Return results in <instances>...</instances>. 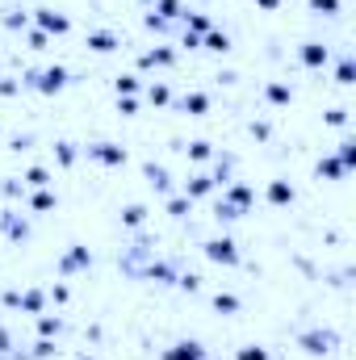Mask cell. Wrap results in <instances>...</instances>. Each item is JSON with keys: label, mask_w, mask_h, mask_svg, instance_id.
<instances>
[{"label": "cell", "mask_w": 356, "mask_h": 360, "mask_svg": "<svg viewBox=\"0 0 356 360\" xmlns=\"http://www.w3.org/2000/svg\"><path fill=\"white\" fill-rule=\"evenodd\" d=\"M252 201H256L252 184H243V180H231V184H222V201H218L214 218H218V222H235V218H243V214L252 210Z\"/></svg>", "instance_id": "obj_1"}, {"label": "cell", "mask_w": 356, "mask_h": 360, "mask_svg": "<svg viewBox=\"0 0 356 360\" xmlns=\"http://www.w3.org/2000/svg\"><path fill=\"white\" fill-rule=\"evenodd\" d=\"M68 80H72V72H68V68H42V72H30L21 84L51 96V92H63V89H68Z\"/></svg>", "instance_id": "obj_2"}, {"label": "cell", "mask_w": 356, "mask_h": 360, "mask_svg": "<svg viewBox=\"0 0 356 360\" xmlns=\"http://www.w3.org/2000/svg\"><path fill=\"white\" fill-rule=\"evenodd\" d=\"M201 252H205V260H214V264H222V269H235L243 256H239V243L231 239V235H218V239H205L201 243Z\"/></svg>", "instance_id": "obj_3"}, {"label": "cell", "mask_w": 356, "mask_h": 360, "mask_svg": "<svg viewBox=\"0 0 356 360\" xmlns=\"http://www.w3.org/2000/svg\"><path fill=\"white\" fill-rule=\"evenodd\" d=\"M298 348H302V352H310V356H327V352H336V348H340V335H336V331L314 327V331H302V335H298Z\"/></svg>", "instance_id": "obj_4"}, {"label": "cell", "mask_w": 356, "mask_h": 360, "mask_svg": "<svg viewBox=\"0 0 356 360\" xmlns=\"http://www.w3.org/2000/svg\"><path fill=\"white\" fill-rule=\"evenodd\" d=\"M4 306H13V310H25V314H46V293L42 289H8L4 293Z\"/></svg>", "instance_id": "obj_5"}, {"label": "cell", "mask_w": 356, "mask_h": 360, "mask_svg": "<svg viewBox=\"0 0 356 360\" xmlns=\"http://www.w3.org/2000/svg\"><path fill=\"white\" fill-rule=\"evenodd\" d=\"M84 155H89L92 164H101V168H122V164L130 160L126 147H117V143H89Z\"/></svg>", "instance_id": "obj_6"}, {"label": "cell", "mask_w": 356, "mask_h": 360, "mask_svg": "<svg viewBox=\"0 0 356 360\" xmlns=\"http://www.w3.org/2000/svg\"><path fill=\"white\" fill-rule=\"evenodd\" d=\"M34 21H38V30L51 38H63V34H72V17L68 13H55V8H34Z\"/></svg>", "instance_id": "obj_7"}, {"label": "cell", "mask_w": 356, "mask_h": 360, "mask_svg": "<svg viewBox=\"0 0 356 360\" xmlns=\"http://www.w3.org/2000/svg\"><path fill=\"white\" fill-rule=\"evenodd\" d=\"M84 269H92V252L84 243H72V252L59 260V272L63 276H76V272H84Z\"/></svg>", "instance_id": "obj_8"}, {"label": "cell", "mask_w": 356, "mask_h": 360, "mask_svg": "<svg viewBox=\"0 0 356 360\" xmlns=\"http://www.w3.org/2000/svg\"><path fill=\"white\" fill-rule=\"evenodd\" d=\"M214 188H218V180L210 176V172H193V176L180 184V193H184L189 201H201V197H210Z\"/></svg>", "instance_id": "obj_9"}, {"label": "cell", "mask_w": 356, "mask_h": 360, "mask_svg": "<svg viewBox=\"0 0 356 360\" xmlns=\"http://www.w3.org/2000/svg\"><path fill=\"white\" fill-rule=\"evenodd\" d=\"M298 59H302V68H310V72H319V68H327V63H331V51H327L323 42H302V51H298Z\"/></svg>", "instance_id": "obj_10"}, {"label": "cell", "mask_w": 356, "mask_h": 360, "mask_svg": "<svg viewBox=\"0 0 356 360\" xmlns=\"http://www.w3.org/2000/svg\"><path fill=\"white\" fill-rule=\"evenodd\" d=\"M177 63V51L172 46H151L139 55V68H172Z\"/></svg>", "instance_id": "obj_11"}, {"label": "cell", "mask_w": 356, "mask_h": 360, "mask_svg": "<svg viewBox=\"0 0 356 360\" xmlns=\"http://www.w3.org/2000/svg\"><path fill=\"white\" fill-rule=\"evenodd\" d=\"M201 356H205L201 340H180L172 348H164V360H201Z\"/></svg>", "instance_id": "obj_12"}, {"label": "cell", "mask_w": 356, "mask_h": 360, "mask_svg": "<svg viewBox=\"0 0 356 360\" xmlns=\"http://www.w3.org/2000/svg\"><path fill=\"white\" fill-rule=\"evenodd\" d=\"M117 46H122V38L113 30H92L89 34V51H96V55H113Z\"/></svg>", "instance_id": "obj_13"}, {"label": "cell", "mask_w": 356, "mask_h": 360, "mask_svg": "<svg viewBox=\"0 0 356 360\" xmlns=\"http://www.w3.org/2000/svg\"><path fill=\"white\" fill-rule=\"evenodd\" d=\"M177 109H184L189 117H205V113H210V96H205V92H184L177 101Z\"/></svg>", "instance_id": "obj_14"}, {"label": "cell", "mask_w": 356, "mask_h": 360, "mask_svg": "<svg viewBox=\"0 0 356 360\" xmlns=\"http://www.w3.org/2000/svg\"><path fill=\"white\" fill-rule=\"evenodd\" d=\"M0 226H4V235H8V239H17V243H25V239H30V222H25V218H13V210H4V214H0Z\"/></svg>", "instance_id": "obj_15"}, {"label": "cell", "mask_w": 356, "mask_h": 360, "mask_svg": "<svg viewBox=\"0 0 356 360\" xmlns=\"http://www.w3.org/2000/svg\"><path fill=\"white\" fill-rule=\"evenodd\" d=\"M265 197H268V205H293V201H298V193H293L289 180H272Z\"/></svg>", "instance_id": "obj_16"}, {"label": "cell", "mask_w": 356, "mask_h": 360, "mask_svg": "<svg viewBox=\"0 0 356 360\" xmlns=\"http://www.w3.org/2000/svg\"><path fill=\"white\" fill-rule=\"evenodd\" d=\"M55 205H59V197H55L51 188H30V210H34V214H51Z\"/></svg>", "instance_id": "obj_17"}, {"label": "cell", "mask_w": 356, "mask_h": 360, "mask_svg": "<svg viewBox=\"0 0 356 360\" xmlns=\"http://www.w3.org/2000/svg\"><path fill=\"white\" fill-rule=\"evenodd\" d=\"M143 172H147V180H151V188L155 193H172V176H168V168H160V164H143Z\"/></svg>", "instance_id": "obj_18"}, {"label": "cell", "mask_w": 356, "mask_h": 360, "mask_svg": "<svg viewBox=\"0 0 356 360\" xmlns=\"http://www.w3.org/2000/svg\"><path fill=\"white\" fill-rule=\"evenodd\" d=\"M201 46H205V51H214V55H227V51H231V34L210 30V34H201Z\"/></svg>", "instance_id": "obj_19"}, {"label": "cell", "mask_w": 356, "mask_h": 360, "mask_svg": "<svg viewBox=\"0 0 356 360\" xmlns=\"http://www.w3.org/2000/svg\"><path fill=\"white\" fill-rule=\"evenodd\" d=\"M151 13H155L160 21H177V17H184V4H180V0H155Z\"/></svg>", "instance_id": "obj_20"}, {"label": "cell", "mask_w": 356, "mask_h": 360, "mask_svg": "<svg viewBox=\"0 0 356 360\" xmlns=\"http://www.w3.org/2000/svg\"><path fill=\"white\" fill-rule=\"evenodd\" d=\"M314 172H319V176H327V180H344V176H348V168H344V164H340L336 155L319 160V168H314Z\"/></svg>", "instance_id": "obj_21"}, {"label": "cell", "mask_w": 356, "mask_h": 360, "mask_svg": "<svg viewBox=\"0 0 356 360\" xmlns=\"http://www.w3.org/2000/svg\"><path fill=\"white\" fill-rule=\"evenodd\" d=\"M21 184H25V188H51V172L34 164V168H25V176H21Z\"/></svg>", "instance_id": "obj_22"}, {"label": "cell", "mask_w": 356, "mask_h": 360, "mask_svg": "<svg viewBox=\"0 0 356 360\" xmlns=\"http://www.w3.org/2000/svg\"><path fill=\"white\" fill-rule=\"evenodd\" d=\"M265 96H268V105H289V101H293V89L281 84V80H272V84L265 89Z\"/></svg>", "instance_id": "obj_23"}, {"label": "cell", "mask_w": 356, "mask_h": 360, "mask_svg": "<svg viewBox=\"0 0 356 360\" xmlns=\"http://www.w3.org/2000/svg\"><path fill=\"white\" fill-rule=\"evenodd\" d=\"M59 331H63V319L38 314V335H42V340H59Z\"/></svg>", "instance_id": "obj_24"}, {"label": "cell", "mask_w": 356, "mask_h": 360, "mask_svg": "<svg viewBox=\"0 0 356 360\" xmlns=\"http://www.w3.org/2000/svg\"><path fill=\"white\" fill-rule=\"evenodd\" d=\"M184 21H189V34H197V38H201V34H210V30H214V21H210V17H205V13H184Z\"/></svg>", "instance_id": "obj_25"}, {"label": "cell", "mask_w": 356, "mask_h": 360, "mask_svg": "<svg viewBox=\"0 0 356 360\" xmlns=\"http://www.w3.org/2000/svg\"><path fill=\"white\" fill-rule=\"evenodd\" d=\"M143 222H147V205H126V210H122V226L134 231V226H143Z\"/></svg>", "instance_id": "obj_26"}, {"label": "cell", "mask_w": 356, "mask_h": 360, "mask_svg": "<svg viewBox=\"0 0 356 360\" xmlns=\"http://www.w3.org/2000/svg\"><path fill=\"white\" fill-rule=\"evenodd\" d=\"M239 306H243V302H239L235 293H214V310H218V314H239Z\"/></svg>", "instance_id": "obj_27"}, {"label": "cell", "mask_w": 356, "mask_h": 360, "mask_svg": "<svg viewBox=\"0 0 356 360\" xmlns=\"http://www.w3.org/2000/svg\"><path fill=\"white\" fill-rule=\"evenodd\" d=\"M164 210H168V214H172V218H184V214H189V210H193V201H189V197H184V193H168V205H164Z\"/></svg>", "instance_id": "obj_28"}, {"label": "cell", "mask_w": 356, "mask_h": 360, "mask_svg": "<svg viewBox=\"0 0 356 360\" xmlns=\"http://www.w3.org/2000/svg\"><path fill=\"white\" fill-rule=\"evenodd\" d=\"M113 89H117V96H134V92L143 89V80L130 72V76H117V80H113Z\"/></svg>", "instance_id": "obj_29"}, {"label": "cell", "mask_w": 356, "mask_h": 360, "mask_svg": "<svg viewBox=\"0 0 356 360\" xmlns=\"http://www.w3.org/2000/svg\"><path fill=\"white\" fill-rule=\"evenodd\" d=\"M184 151H189V160H193V164H205V160H210V155H214V147H210V143H205V139H197V143H189V147H184Z\"/></svg>", "instance_id": "obj_30"}, {"label": "cell", "mask_w": 356, "mask_h": 360, "mask_svg": "<svg viewBox=\"0 0 356 360\" xmlns=\"http://www.w3.org/2000/svg\"><path fill=\"white\" fill-rule=\"evenodd\" d=\"M147 101H151V105H172V89L155 80V84H147Z\"/></svg>", "instance_id": "obj_31"}, {"label": "cell", "mask_w": 356, "mask_h": 360, "mask_svg": "<svg viewBox=\"0 0 356 360\" xmlns=\"http://www.w3.org/2000/svg\"><path fill=\"white\" fill-rule=\"evenodd\" d=\"M336 160H340V164H344V168L352 172V168H356V139H344V143H340V151H336Z\"/></svg>", "instance_id": "obj_32"}, {"label": "cell", "mask_w": 356, "mask_h": 360, "mask_svg": "<svg viewBox=\"0 0 356 360\" xmlns=\"http://www.w3.org/2000/svg\"><path fill=\"white\" fill-rule=\"evenodd\" d=\"M352 80H356V63H352V55H344L340 68H336V84H352Z\"/></svg>", "instance_id": "obj_33"}, {"label": "cell", "mask_w": 356, "mask_h": 360, "mask_svg": "<svg viewBox=\"0 0 356 360\" xmlns=\"http://www.w3.org/2000/svg\"><path fill=\"white\" fill-rule=\"evenodd\" d=\"M76 155H80V151H76V143H68V139H63V143H55V160H59L63 168H68V164H76Z\"/></svg>", "instance_id": "obj_34"}, {"label": "cell", "mask_w": 356, "mask_h": 360, "mask_svg": "<svg viewBox=\"0 0 356 360\" xmlns=\"http://www.w3.org/2000/svg\"><path fill=\"white\" fill-rule=\"evenodd\" d=\"M310 4V13H319V17H336L340 13V0H306Z\"/></svg>", "instance_id": "obj_35"}, {"label": "cell", "mask_w": 356, "mask_h": 360, "mask_svg": "<svg viewBox=\"0 0 356 360\" xmlns=\"http://www.w3.org/2000/svg\"><path fill=\"white\" fill-rule=\"evenodd\" d=\"M46 356H55V340H42V335H38V344H34L30 360H46Z\"/></svg>", "instance_id": "obj_36"}, {"label": "cell", "mask_w": 356, "mask_h": 360, "mask_svg": "<svg viewBox=\"0 0 356 360\" xmlns=\"http://www.w3.org/2000/svg\"><path fill=\"white\" fill-rule=\"evenodd\" d=\"M235 360H268V348H260V344H248V348H239V356Z\"/></svg>", "instance_id": "obj_37"}, {"label": "cell", "mask_w": 356, "mask_h": 360, "mask_svg": "<svg viewBox=\"0 0 356 360\" xmlns=\"http://www.w3.org/2000/svg\"><path fill=\"white\" fill-rule=\"evenodd\" d=\"M4 25H8V30H25V25H30V17H25V13H8V17H4Z\"/></svg>", "instance_id": "obj_38"}, {"label": "cell", "mask_w": 356, "mask_h": 360, "mask_svg": "<svg viewBox=\"0 0 356 360\" xmlns=\"http://www.w3.org/2000/svg\"><path fill=\"white\" fill-rule=\"evenodd\" d=\"M117 109H122L126 117H134V113H139V101H134V96H117Z\"/></svg>", "instance_id": "obj_39"}, {"label": "cell", "mask_w": 356, "mask_h": 360, "mask_svg": "<svg viewBox=\"0 0 356 360\" xmlns=\"http://www.w3.org/2000/svg\"><path fill=\"white\" fill-rule=\"evenodd\" d=\"M180 289L197 293V289H201V276H197V272H184V276H180Z\"/></svg>", "instance_id": "obj_40"}, {"label": "cell", "mask_w": 356, "mask_h": 360, "mask_svg": "<svg viewBox=\"0 0 356 360\" xmlns=\"http://www.w3.org/2000/svg\"><path fill=\"white\" fill-rule=\"evenodd\" d=\"M327 126H348V109H331L327 113Z\"/></svg>", "instance_id": "obj_41"}, {"label": "cell", "mask_w": 356, "mask_h": 360, "mask_svg": "<svg viewBox=\"0 0 356 360\" xmlns=\"http://www.w3.org/2000/svg\"><path fill=\"white\" fill-rule=\"evenodd\" d=\"M46 297H51V302H59V306H63V302H68V297H72V289H68V285H55V289H51V293H46Z\"/></svg>", "instance_id": "obj_42"}, {"label": "cell", "mask_w": 356, "mask_h": 360, "mask_svg": "<svg viewBox=\"0 0 356 360\" xmlns=\"http://www.w3.org/2000/svg\"><path fill=\"white\" fill-rule=\"evenodd\" d=\"M147 30H155V34H164V30H168V21H160L155 13H147Z\"/></svg>", "instance_id": "obj_43"}, {"label": "cell", "mask_w": 356, "mask_h": 360, "mask_svg": "<svg viewBox=\"0 0 356 360\" xmlns=\"http://www.w3.org/2000/svg\"><path fill=\"white\" fill-rule=\"evenodd\" d=\"M30 46H34V51H42V46H46V34H42V30H34V34H30Z\"/></svg>", "instance_id": "obj_44"}, {"label": "cell", "mask_w": 356, "mask_h": 360, "mask_svg": "<svg viewBox=\"0 0 356 360\" xmlns=\"http://www.w3.org/2000/svg\"><path fill=\"white\" fill-rule=\"evenodd\" d=\"M13 92H21V84H13V80H0V96H13Z\"/></svg>", "instance_id": "obj_45"}, {"label": "cell", "mask_w": 356, "mask_h": 360, "mask_svg": "<svg viewBox=\"0 0 356 360\" xmlns=\"http://www.w3.org/2000/svg\"><path fill=\"white\" fill-rule=\"evenodd\" d=\"M256 4H260V8H268V13H272V8H276L281 0H256Z\"/></svg>", "instance_id": "obj_46"}, {"label": "cell", "mask_w": 356, "mask_h": 360, "mask_svg": "<svg viewBox=\"0 0 356 360\" xmlns=\"http://www.w3.org/2000/svg\"><path fill=\"white\" fill-rule=\"evenodd\" d=\"M143 4H155V0H143Z\"/></svg>", "instance_id": "obj_47"}, {"label": "cell", "mask_w": 356, "mask_h": 360, "mask_svg": "<svg viewBox=\"0 0 356 360\" xmlns=\"http://www.w3.org/2000/svg\"><path fill=\"white\" fill-rule=\"evenodd\" d=\"M80 360H92V356H80Z\"/></svg>", "instance_id": "obj_48"}, {"label": "cell", "mask_w": 356, "mask_h": 360, "mask_svg": "<svg viewBox=\"0 0 356 360\" xmlns=\"http://www.w3.org/2000/svg\"><path fill=\"white\" fill-rule=\"evenodd\" d=\"M201 360H210V356H201Z\"/></svg>", "instance_id": "obj_49"}]
</instances>
